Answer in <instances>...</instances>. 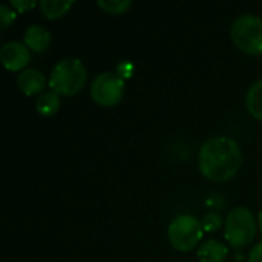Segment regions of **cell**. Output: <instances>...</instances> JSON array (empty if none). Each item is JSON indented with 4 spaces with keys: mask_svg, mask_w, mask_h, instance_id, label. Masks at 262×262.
<instances>
[{
    "mask_svg": "<svg viewBox=\"0 0 262 262\" xmlns=\"http://www.w3.org/2000/svg\"><path fill=\"white\" fill-rule=\"evenodd\" d=\"M9 5H11V8H14L17 12H26V11L35 8V6H37V2H34V0H11Z\"/></svg>",
    "mask_w": 262,
    "mask_h": 262,
    "instance_id": "17",
    "label": "cell"
},
{
    "mask_svg": "<svg viewBox=\"0 0 262 262\" xmlns=\"http://www.w3.org/2000/svg\"><path fill=\"white\" fill-rule=\"evenodd\" d=\"M60 107V95L54 91H46L40 94L35 100V109L43 117H52Z\"/></svg>",
    "mask_w": 262,
    "mask_h": 262,
    "instance_id": "11",
    "label": "cell"
},
{
    "mask_svg": "<svg viewBox=\"0 0 262 262\" xmlns=\"http://www.w3.org/2000/svg\"><path fill=\"white\" fill-rule=\"evenodd\" d=\"M72 5H74L72 0H41L38 3L41 14L46 18H51V20L64 15Z\"/></svg>",
    "mask_w": 262,
    "mask_h": 262,
    "instance_id": "13",
    "label": "cell"
},
{
    "mask_svg": "<svg viewBox=\"0 0 262 262\" xmlns=\"http://www.w3.org/2000/svg\"><path fill=\"white\" fill-rule=\"evenodd\" d=\"M97 6L101 8L107 14L118 15V14H124L132 6V2L130 0H98Z\"/></svg>",
    "mask_w": 262,
    "mask_h": 262,
    "instance_id": "14",
    "label": "cell"
},
{
    "mask_svg": "<svg viewBox=\"0 0 262 262\" xmlns=\"http://www.w3.org/2000/svg\"><path fill=\"white\" fill-rule=\"evenodd\" d=\"M0 60L11 72H21L31 61V51L21 41H6L0 49Z\"/></svg>",
    "mask_w": 262,
    "mask_h": 262,
    "instance_id": "7",
    "label": "cell"
},
{
    "mask_svg": "<svg viewBox=\"0 0 262 262\" xmlns=\"http://www.w3.org/2000/svg\"><path fill=\"white\" fill-rule=\"evenodd\" d=\"M246 107L256 120L262 121V80L255 81L246 94Z\"/></svg>",
    "mask_w": 262,
    "mask_h": 262,
    "instance_id": "12",
    "label": "cell"
},
{
    "mask_svg": "<svg viewBox=\"0 0 262 262\" xmlns=\"http://www.w3.org/2000/svg\"><path fill=\"white\" fill-rule=\"evenodd\" d=\"M227 255H229L227 246H224L216 239L204 241L196 250V256L200 262H224Z\"/></svg>",
    "mask_w": 262,
    "mask_h": 262,
    "instance_id": "10",
    "label": "cell"
},
{
    "mask_svg": "<svg viewBox=\"0 0 262 262\" xmlns=\"http://www.w3.org/2000/svg\"><path fill=\"white\" fill-rule=\"evenodd\" d=\"M23 43L28 46L29 51H34L37 54L45 52L51 43V32L41 25H31L23 34Z\"/></svg>",
    "mask_w": 262,
    "mask_h": 262,
    "instance_id": "9",
    "label": "cell"
},
{
    "mask_svg": "<svg viewBox=\"0 0 262 262\" xmlns=\"http://www.w3.org/2000/svg\"><path fill=\"white\" fill-rule=\"evenodd\" d=\"M258 226H259V230H261L262 233V210L259 212V215H258Z\"/></svg>",
    "mask_w": 262,
    "mask_h": 262,
    "instance_id": "20",
    "label": "cell"
},
{
    "mask_svg": "<svg viewBox=\"0 0 262 262\" xmlns=\"http://www.w3.org/2000/svg\"><path fill=\"white\" fill-rule=\"evenodd\" d=\"M247 262H262V241L250 250Z\"/></svg>",
    "mask_w": 262,
    "mask_h": 262,
    "instance_id": "19",
    "label": "cell"
},
{
    "mask_svg": "<svg viewBox=\"0 0 262 262\" xmlns=\"http://www.w3.org/2000/svg\"><path fill=\"white\" fill-rule=\"evenodd\" d=\"M244 155L239 144L230 137L209 138L200 149V172L210 181L224 183L232 180L241 169Z\"/></svg>",
    "mask_w": 262,
    "mask_h": 262,
    "instance_id": "1",
    "label": "cell"
},
{
    "mask_svg": "<svg viewBox=\"0 0 262 262\" xmlns=\"http://www.w3.org/2000/svg\"><path fill=\"white\" fill-rule=\"evenodd\" d=\"M132 71H134V64H132L129 60L121 61V63L118 64V68H117V74H118L123 80L127 78V77H130V75H132Z\"/></svg>",
    "mask_w": 262,
    "mask_h": 262,
    "instance_id": "18",
    "label": "cell"
},
{
    "mask_svg": "<svg viewBox=\"0 0 262 262\" xmlns=\"http://www.w3.org/2000/svg\"><path fill=\"white\" fill-rule=\"evenodd\" d=\"M124 94V80L117 72H101L91 84V97L100 106H115Z\"/></svg>",
    "mask_w": 262,
    "mask_h": 262,
    "instance_id": "6",
    "label": "cell"
},
{
    "mask_svg": "<svg viewBox=\"0 0 262 262\" xmlns=\"http://www.w3.org/2000/svg\"><path fill=\"white\" fill-rule=\"evenodd\" d=\"M201 226L204 232H216L221 229L223 226V216L218 212H209L204 215V218L201 220Z\"/></svg>",
    "mask_w": 262,
    "mask_h": 262,
    "instance_id": "15",
    "label": "cell"
},
{
    "mask_svg": "<svg viewBox=\"0 0 262 262\" xmlns=\"http://www.w3.org/2000/svg\"><path fill=\"white\" fill-rule=\"evenodd\" d=\"M15 9L11 5H0V28L6 29L15 20Z\"/></svg>",
    "mask_w": 262,
    "mask_h": 262,
    "instance_id": "16",
    "label": "cell"
},
{
    "mask_svg": "<svg viewBox=\"0 0 262 262\" xmlns=\"http://www.w3.org/2000/svg\"><path fill=\"white\" fill-rule=\"evenodd\" d=\"M204 230L201 221L193 215H178L167 227L170 246L178 252H190L200 246Z\"/></svg>",
    "mask_w": 262,
    "mask_h": 262,
    "instance_id": "5",
    "label": "cell"
},
{
    "mask_svg": "<svg viewBox=\"0 0 262 262\" xmlns=\"http://www.w3.org/2000/svg\"><path fill=\"white\" fill-rule=\"evenodd\" d=\"M88 80V72L80 58L69 57L60 60L51 71L49 86L51 91L57 92L60 97H71L78 94Z\"/></svg>",
    "mask_w": 262,
    "mask_h": 262,
    "instance_id": "2",
    "label": "cell"
},
{
    "mask_svg": "<svg viewBox=\"0 0 262 262\" xmlns=\"http://www.w3.org/2000/svg\"><path fill=\"white\" fill-rule=\"evenodd\" d=\"M17 86L25 95L32 97V95H37L38 92H41L45 89L46 77L41 71L34 69V68H28L17 75Z\"/></svg>",
    "mask_w": 262,
    "mask_h": 262,
    "instance_id": "8",
    "label": "cell"
},
{
    "mask_svg": "<svg viewBox=\"0 0 262 262\" xmlns=\"http://www.w3.org/2000/svg\"><path fill=\"white\" fill-rule=\"evenodd\" d=\"M233 45L246 54L262 55V18L255 14H244L233 20L230 28Z\"/></svg>",
    "mask_w": 262,
    "mask_h": 262,
    "instance_id": "4",
    "label": "cell"
},
{
    "mask_svg": "<svg viewBox=\"0 0 262 262\" xmlns=\"http://www.w3.org/2000/svg\"><path fill=\"white\" fill-rule=\"evenodd\" d=\"M258 232L255 213L247 207H235L224 221V236L233 249H243L253 243Z\"/></svg>",
    "mask_w": 262,
    "mask_h": 262,
    "instance_id": "3",
    "label": "cell"
}]
</instances>
